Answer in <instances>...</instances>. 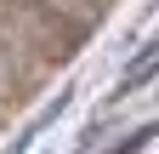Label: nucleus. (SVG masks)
Masks as SVG:
<instances>
[{"label": "nucleus", "instance_id": "nucleus-1", "mask_svg": "<svg viewBox=\"0 0 159 154\" xmlns=\"http://www.w3.org/2000/svg\"><path fill=\"white\" fill-rule=\"evenodd\" d=\"M46 6H57V12H63V17H74V23H85V17H91L85 6H80V0H46Z\"/></svg>", "mask_w": 159, "mask_h": 154}]
</instances>
